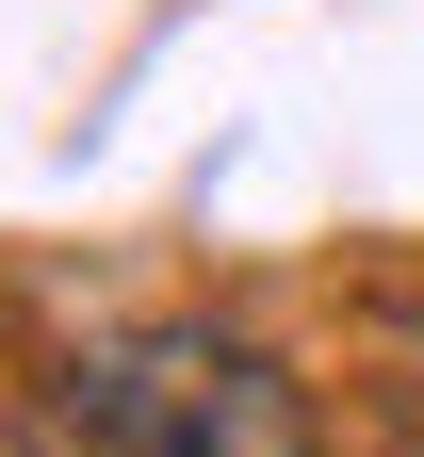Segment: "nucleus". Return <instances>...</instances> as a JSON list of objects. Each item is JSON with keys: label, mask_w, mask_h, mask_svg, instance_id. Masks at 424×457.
Here are the masks:
<instances>
[{"label": "nucleus", "mask_w": 424, "mask_h": 457, "mask_svg": "<svg viewBox=\"0 0 424 457\" xmlns=\"http://www.w3.org/2000/svg\"><path fill=\"white\" fill-rule=\"evenodd\" d=\"M17 457H311V409L229 327H114L33 392Z\"/></svg>", "instance_id": "obj_1"}]
</instances>
